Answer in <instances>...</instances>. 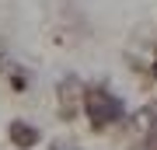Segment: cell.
<instances>
[{"mask_svg": "<svg viewBox=\"0 0 157 150\" xmlns=\"http://www.w3.org/2000/svg\"><path fill=\"white\" fill-rule=\"evenodd\" d=\"M80 112L87 115V122L94 133H105L122 122V101H119L112 91H105L101 84L94 87H84V98H80Z\"/></svg>", "mask_w": 157, "mask_h": 150, "instance_id": "1", "label": "cell"}, {"mask_svg": "<svg viewBox=\"0 0 157 150\" xmlns=\"http://www.w3.org/2000/svg\"><path fill=\"white\" fill-rule=\"evenodd\" d=\"M80 98H84V84H80V77H63L59 87H56V112L63 122H77L80 115Z\"/></svg>", "mask_w": 157, "mask_h": 150, "instance_id": "2", "label": "cell"}, {"mask_svg": "<svg viewBox=\"0 0 157 150\" xmlns=\"http://www.w3.org/2000/svg\"><path fill=\"white\" fill-rule=\"evenodd\" d=\"M7 140H11V147H17V150H35L39 140H42V133H39L32 122H25V119H11V126H7Z\"/></svg>", "mask_w": 157, "mask_h": 150, "instance_id": "3", "label": "cell"}, {"mask_svg": "<svg viewBox=\"0 0 157 150\" xmlns=\"http://www.w3.org/2000/svg\"><path fill=\"white\" fill-rule=\"evenodd\" d=\"M49 150H80V147H77V143H70V140H52Z\"/></svg>", "mask_w": 157, "mask_h": 150, "instance_id": "4", "label": "cell"}, {"mask_svg": "<svg viewBox=\"0 0 157 150\" xmlns=\"http://www.w3.org/2000/svg\"><path fill=\"white\" fill-rule=\"evenodd\" d=\"M14 91H25V73H14Z\"/></svg>", "mask_w": 157, "mask_h": 150, "instance_id": "5", "label": "cell"}, {"mask_svg": "<svg viewBox=\"0 0 157 150\" xmlns=\"http://www.w3.org/2000/svg\"><path fill=\"white\" fill-rule=\"evenodd\" d=\"M150 80H157V49H154V67H150Z\"/></svg>", "mask_w": 157, "mask_h": 150, "instance_id": "6", "label": "cell"}]
</instances>
